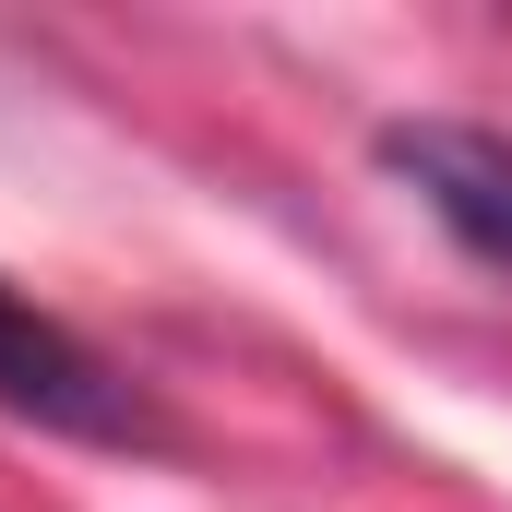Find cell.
I'll list each match as a JSON object with an SVG mask.
<instances>
[{"mask_svg":"<svg viewBox=\"0 0 512 512\" xmlns=\"http://www.w3.org/2000/svg\"><path fill=\"white\" fill-rule=\"evenodd\" d=\"M382 167L417 191V215L512 286V131H477V120H393L382 131Z\"/></svg>","mask_w":512,"mask_h":512,"instance_id":"cell-1","label":"cell"},{"mask_svg":"<svg viewBox=\"0 0 512 512\" xmlns=\"http://www.w3.org/2000/svg\"><path fill=\"white\" fill-rule=\"evenodd\" d=\"M0 417H36V429H60V441H143L131 382L72 334V322H48L12 274H0Z\"/></svg>","mask_w":512,"mask_h":512,"instance_id":"cell-2","label":"cell"}]
</instances>
